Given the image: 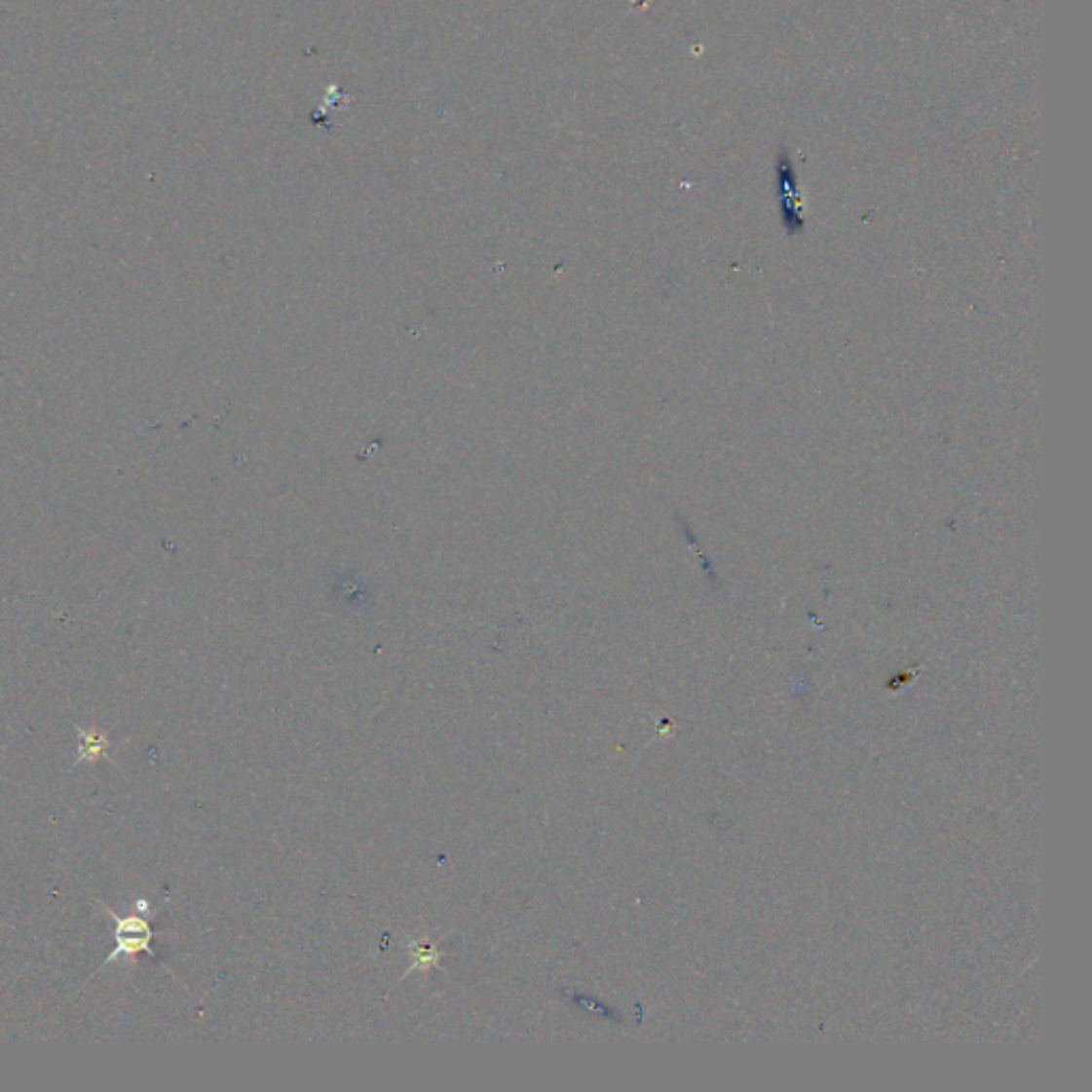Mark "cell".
Instances as JSON below:
<instances>
[{
    "label": "cell",
    "mask_w": 1092,
    "mask_h": 1092,
    "mask_svg": "<svg viewBox=\"0 0 1092 1092\" xmlns=\"http://www.w3.org/2000/svg\"><path fill=\"white\" fill-rule=\"evenodd\" d=\"M98 907L107 911V914L116 920V950L111 952V956H107V959L103 960V966L118 960V959L134 960L139 954L154 956L152 941H154L156 932L150 926L148 920H145L139 914L120 918L105 903H98Z\"/></svg>",
    "instance_id": "cell-1"
},
{
    "label": "cell",
    "mask_w": 1092,
    "mask_h": 1092,
    "mask_svg": "<svg viewBox=\"0 0 1092 1092\" xmlns=\"http://www.w3.org/2000/svg\"><path fill=\"white\" fill-rule=\"evenodd\" d=\"M109 747V740L105 734H100V732L94 730H80V751H82V758L80 762H96L98 758L105 756V751Z\"/></svg>",
    "instance_id": "cell-2"
}]
</instances>
